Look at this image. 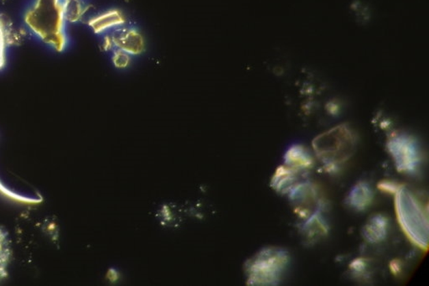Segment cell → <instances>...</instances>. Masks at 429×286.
<instances>
[{"instance_id": "cell-13", "label": "cell", "mask_w": 429, "mask_h": 286, "mask_svg": "<svg viewBox=\"0 0 429 286\" xmlns=\"http://www.w3.org/2000/svg\"><path fill=\"white\" fill-rule=\"evenodd\" d=\"M11 257V248L8 233L0 228V281L8 276V269Z\"/></svg>"}, {"instance_id": "cell-12", "label": "cell", "mask_w": 429, "mask_h": 286, "mask_svg": "<svg viewBox=\"0 0 429 286\" xmlns=\"http://www.w3.org/2000/svg\"><path fill=\"white\" fill-rule=\"evenodd\" d=\"M125 23V18L118 10L108 11L99 16L92 18L89 21L93 31L96 33H102L106 29L121 25Z\"/></svg>"}, {"instance_id": "cell-1", "label": "cell", "mask_w": 429, "mask_h": 286, "mask_svg": "<svg viewBox=\"0 0 429 286\" xmlns=\"http://www.w3.org/2000/svg\"><path fill=\"white\" fill-rule=\"evenodd\" d=\"M64 0H35L25 14L28 27L57 51L65 49L66 35Z\"/></svg>"}, {"instance_id": "cell-4", "label": "cell", "mask_w": 429, "mask_h": 286, "mask_svg": "<svg viewBox=\"0 0 429 286\" xmlns=\"http://www.w3.org/2000/svg\"><path fill=\"white\" fill-rule=\"evenodd\" d=\"M355 137L345 125L332 129L314 141L317 156L327 167H335L352 155L355 148Z\"/></svg>"}, {"instance_id": "cell-9", "label": "cell", "mask_w": 429, "mask_h": 286, "mask_svg": "<svg viewBox=\"0 0 429 286\" xmlns=\"http://www.w3.org/2000/svg\"><path fill=\"white\" fill-rule=\"evenodd\" d=\"M297 172L298 170L289 168L285 165L279 166L272 177V188L282 194H288L291 189L296 184Z\"/></svg>"}, {"instance_id": "cell-15", "label": "cell", "mask_w": 429, "mask_h": 286, "mask_svg": "<svg viewBox=\"0 0 429 286\" xmlns=\"http://www.w3.org/2000/svg\"><path fill=\"white\" fill-rule=\"evenodd\" d=\"M9 31L5 21L0 18V70L5 68L6 63L7 46L9 44Z\"/></svg>"}, {"instance_id": "cell-20", "label": "cell", "mask_w": 429, "mask_h": 286, "mask_svg": "<svg viewBox=\"0 0 429 286\" xmlns=\"http://www.w3.org/2000/svg\"><path fill=\"white\" fill-rule=\"evenodd\" d=\"M390 270L391 273L394 274V276H398V274L401 273L402 271V263L400 260L393 259L390 262Z\"/></svg>"}, {"instance_id": "cell-7", "label": "cell", "mask_w": 429, "mask_h": 286, "mask_svg": "<svg viewBox=\"0 0 429 286\" xmlns=\"http://www.w3.org/2000/svg\"><path fill=\"white\" fill-rule=\"evenodd\" d=\"M109 40L111 44L129 55L140 54L144 51L143 37L134 29H119Z\"/></svg>"}, {"instance_id": "cell-6", "label": "cell", "mask_w": 429, "mask_h": 286, "mask_svg": "<svg viewBox=\"0 0 429 286\" xmlns=\"http://www.w3.org/2000/svg\"><path fill=\"white\" fill-rule=\"evenodd\" d=\"M389 221L385 215L378 213L369 218L361 229V236L365 242L376 244L387 239Z\"/></svg>"}, {"instance_id": "cell-16", "label": "cell", "mask_w": 429, "mask_h": 286, "mask_svg": "<svg viewBox=\"0 0 429 286\" xmlns=\"http://www.w3.org/2000/svg\"><path fill=\"white\" fill-rule=\"evenodd\" d=\"M0 192L2 193L3 195L7 196L11 200H16L18 203H39L42 202V198H29V196H25L23 195L18 194V193L12 192L10 190L9 188H7L5 185L0 181Z\"/></svg>"}, {"instance_id": "cell-17", "label": "cell", "mask_w": 429, "mask_h": 286, "mask_svg": "<svg viewBox=\"0 0 429 286\" xmlns=\"http://www.w3.org/2000/svg\"><path fill=\"white\" fill-rule=\"evenodd\" d=\"M129 54L117 48L114 55V65L118 68H125L129 65Z\"/></svg>"}, {"instance_id": "cell-14", "label": "cell", "mask_w": 429, "mask_h": 286, "mask_svg": "<svg viewBox=\"0 0 429 286\" xmlns=\"http://www.w3.org/2000/svg\"><path fill=\"white\" fill-rule=\"evenodd\" d=\"M63 5L66 21L76 22L83 17L85 9L81 0H64Z\"/></svg>"}, {"instance_id": "cell-10", "label": "cell", "mask_w": 429, "mask_h": 286, "mask_svg": "<svg viewBox=\"0 0 429 286\" xmlns=\"http://www.w3.org/2000/svg\"><path fill=\"white\" fill-rule=\"evenodd\" d=\"M283 159L285 166L296 170L311 168L313 166L312 156L301 146H291L287 151Z\"/></svg>"}, {"instance_id": "cell-8", "label": "cell", "mask_w": 429, "mask_h": 286, "mask_svg": "<svg viewBox=\"0 0 429 286\" xmlns=\"http://www.w3.org/2000/svg\"><path fill=\"white\" fill-rule=\"evenodd\" d=\"M374 198V191L371 185L367 182L359 181L349 192L346 203L354 210L364 211L372 205Z\"/></svg>"}, {"instance_id": "cell-5", "label": "cell", "mask_w": 429, "mask_h": 286, "mask_svg": "<svg viewBox=\"0 0 429 286\" xmlns=\"http://www.w3.org/2000/svg\"><path fill=\"white\" fill-rule=\"evenodd\" d=\"M387 148L398 172L406 174L417 173L421 156L419 144L413 137L405 133H394L388 140Z\"/></svg>"}, {"instance_id": "cell-3", "label": "cell", "mask_w": 429, "mask_h": 286, "mask_svg": "<svg viewBox=\"0 0 429 286\" xmlns=\"http://www.w3.org/2000/svg\"><path fill=\"white\" fill-rule=\"evenodd\" d=\"M290 262L289 252L282 248L268 247L261 250L246 265L248 284L274 286L281 278Z\"/></svg>"}, {"instance_id": "cell-2", "label": "cell", "mask_w": 429, "mask_h": 286, "mask_svg": "<svg viewBox=\"0 0 429 286\" xmlns=\"http://www.w3.org/2000/svg\"><path fill=\"white\" fill-rule=\"evenodd\" d=\"M395 213L402 231L413 244L428 250L429 222L426 211L413 193L402 185L394 194Z\"/></svg>"}, {"instance_id": "cell-11", "label": "cell", "mask_w": 429, "mask_h": 286, "mask_svg": "<svg viewBox=\"0 0 429 286\" xmlns=\"http://www.w3.org/2000/svg\"><path fill=\"white\" fill-rule=\"evenodd\" d=\"M302 231L309 240L315 239V237L316 240L318 237L326 235L329 232V226L318 209L315 211L302 226Z\"/></svg>"}, {"instance_id": "cell-18", "label": "cell", "mask_w": 429, "mask_h": 286, "mask_svg": "<svg viewBox=\"0 0 429 286\" xmlns=\"http://www.w3.org/2000/svg\"><path fill=\"white\" fill-rule=\"evenodd\" d=\"M349 268L354 274L364 273L367 268V260L364 258L354 259L353 261L350 263Z\"/></svg>"}, {"instance_id": "cell-19", "label": "cell", "mask_w": 429, "mask_h": 286, "mask_svg": "<svg viewBox=\"0 0 429 286\" xmlns=\"http://www.w3.org/2000/svg\"><path fill=\"white\" fill-rule=\"evenodd\" d=\"M402 185L395 183V182L391 181H382L379 182L378 187L380 191L394 195Z\"/></svg>"}]
</instances>
